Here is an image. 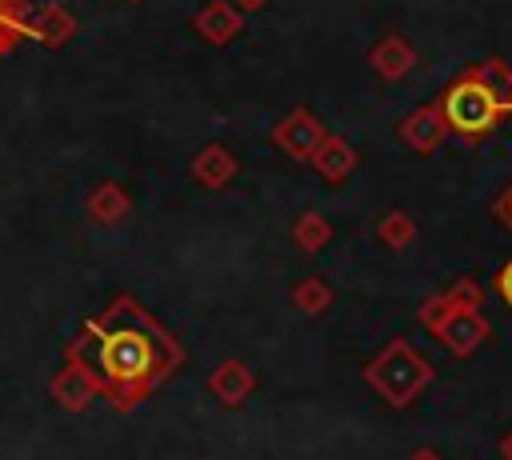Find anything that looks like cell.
Returning a JSON list of instances; mask_svg holds the SVG:
<instances>
[{"instance_id": "cell-17", "label": "cell", "mask_w": 512, "mask_h": 460, "mask_svg": "<svg viewBox=\"0 0 512 460\" xmlns=\"http://www.w3.org/2000/svg\"><path fill=\"white\" fill-rule=\"evenodd\" d=\"M332 300H336V292H332L320 276H304V280L292 288V308L304 312V316H320V312H328Z\"/></svg>"}, {"instance_id": "cell-7", "label": "cell", "mask_w": 512, "mask_h": 460, "mask_svg": "<svg viewBox=\"0 0 512 460\" xmlns=\"http://www.w3.org/2000/svg\"><path fill=\"white\" fill-rule=\"evenodd\" d=\"M208 392H212L220 404L236 408V404H244V400L256 392V372H252L244 360L228 356V360H220V364L212 368V376H208Z\"/></svg>"}, {"instance_id": "cell-12", "label": "cell", "mask_w": 512, "mask_h": 460, "mask_svg": "<svg viewBox=\"0 0 512 460\" xmlns=\"http://www.w3.org/2000/svg\"><path fill=\"white\" fill-rule=\"evenodd\" d=\"M356 160H360V156H356V148H352L344 136H332V132H328V136L316 144V152L308 156V164H312L324 180H332V184L348 180V176H352V168H356Z\"/></svg>"}, {"instance_id": "cell-4", "label": "cell", "mask_w": 512, "mask_h": 460, "mask_svg": "<svg viewBox=\"0 0 512 460\" xmlns=\"http://www.w3.org/2000/svg\"><path fill=\"white\" fill-rule=\"evenodd\" d=\"M360 376L368 380V388L388 404V408H408L432 380H436V368L432 360H424L404 336L388 340L364 368Z\"/></svg>"}, {"instance_id": "cell-14", "label": "cell", "mask_w": 512, "mask_h": 460, "mask_svg": "<svg viewBox=\"0 0 512 460\" xmlns=\"http://www.w3.org/2000/svg\"><path fill=\"white\" fill-rule=\"evenodd\" d=\"M84 212H88L96 224H120V220H128V212H132V196H128L116 180H100V184L88 192Z\"/></svg>"}, {"instance_id": "cell-23", "label": "cell", "mask_w": 512, "mask_h": 460, "mask_svg": "<svg viewBox=\"0 0 512 460\" xmlns=\"http://www.w3.org/2000/svg\"><path fill=\"white\" fill-rule=\"evenodd\" d=\"M232 4H236L240 12H256V8H264L268 0H232Z\"/></svg>"}, {"instance_id": "cell-1", "label": "cell", "mask_w": 512, "mask_h": 460, "mask_svg": "<svg viewBox=\"0 0 512 460\" xmlns=\"http://www.w3.org/2000/svg\"><path fill=\"white\" fill-rule=\"evenodd\" d=\"M64 352L92 372L100 396L116 412H132L188 360L184 344L128 292L100 316H88Z\"/></svg>"}, {"instance_id": "cell-19", "label": "cell", "mask_w": 512, "mask_h": 460, "mask_svg": "<svg viewBox=\"0 0 512 460\" xmlns=\"http://www.w3.org/2000/svg\"><path fill=\"white\" fill-rule=\"evenodd\" d=\"M496 292H500V300L512 308V260L500 264V272H496Z\"/></svg>"}, {"instance_id": "cell-6", "label": "cell", "mask_w": 512, "mask_h": 460, "mask_svg": "<svg viewBox=\"0 0 512 460\" xmlns=\"http://www.w3.org/2000/svg\"><path fill=\"white\" fill-rule=\"evenodd\" d=\"M96 396H100V388H96L92 372H88L76 356L64 352V364H60V372L52 376V400H56L64 412H84Z\"/></svg>"}, {"instance_id": "cell-18", "label": "cell", "mask_w": 512, "mask_h": 460, "mask_svg": "<svg viewBox=\"0 0 512 460\" xmlns=\"http://www.w3.org/2000/svg\"><path fill=\"white\" fill-rule=\"evenodd\" d=\"M24 0H0V56L8 48H16V40H24Z\"/></svg>"}, {"instance_id": "cell-24", "label": "cell", "mask_w": 512, "mask_h": 460, "mask_svg": "<svg viewBox=\"0 0 512 460\" xmlns=\"http://www.w3.org/2000/svg\"><path fill=\"white\" fill-rule=\"evenodd\" d=\"M504 92H512V68L504 72Z\"/></svg>"}, {"instance_id": "cell-13", "label": "cell", "mask_w": 512, "mask_h": 460, "mask_svg": "<svg viewBox=\"0 0 512 460\" xmlns=\"http://www.w3.org/2000/svg\"><path fill=\"white\" fill-rule=\"evenodd\" d=\"M236 156H232V148H224V144H204L196 156H192V164H188V172H192V180L200 184V188H224L232 176H236Z\"/></svg>"}, {"instance_id": "cell-10", "label": "cell", "mask_w": 512, "mask_h": 460, "mask_svg": "<svg viewBox=\"0 0 512 460\" xmlns=\"http://www.w3.org/2000/svg\"><path fill=\"white\" fill-rule=\"evenodd\" d=\"M24 32L28 40H40L48 48H60L72 32H76V20L68 8L60 4H48V8H24Z\"/></svg>"}, {"instance_id": "cell-5", "label": "cell", "mask_w": 512, "mask_h": 460, "mask_svg": "<svg viewBox=\"0 0 512 460\" xmlns=\"http://www.w3.org/2000/svg\"><path fill=\"white\" fill-rule=\"evenodd\" d=\"M324 136H328L324 120H320L316 112H308V108H292V112L272 128V144L284 148L292 160H308Z\"/></svg>"}, {"instance_id": "cell-9", "label": "cell", "mask_w": 512, "mask_h": 460, "mask_svg": "<svg viewBox=\"0 0 512 460\" xmlns=\"http://www.w3.org/2000/svg\"><path fill=\"white\" fill-rule=\"evenodd\" d=\"M192 28H196L200 40H208V44H228V40H236V36L244 32V12H240L232 0H212V4H204V8L196 12Z\"/></svg>"}, {"instance_id": "cell-11", "label": "cell", "mask_w": 512, "mask_h": 460, "mask_svg": "<svg viewBox=\"0 0 512 460\" xmlns=\"http://www.w3.org/2000/svg\"><path fill=\"white\" fill-rule=\"evenodd\" d=\"M368 64L376 68V76H384V80H400V76H408V72L416 68V48H412L400 32H388V36H380V40L372 44Z\"/></svg>"}, {"instance_id": "cell-22", "label": "cell", "mask_w": 512, "mask_h": 460, "mask_svg": "<svg viewBox=\"0 0 512 460\" xmlns=\"http://www.w3.org/2000/svg\"><path fill=\"white\" fill-rule=\"evenodd\" d=\"M408 460H444V456H440L436 448H416V452H412Z\"/></svg>"}, {"instance_id": "cell-16", "label": "cell", "mask_w": 512, "mask_h": 460, "mask_svg": "<svg viewBox=\"0 0 512 460\" xmlns=\"http://www.w3.org/2000/svg\"><path fill=\"white\" fill-rule=\"evenodd\" d=\"M332 240V224L320 216V212H300L296 216V224H292V244L300 248V252H320L324 244Z\"/></svg>"}, {"instance_id": "cell-8", "label": "cell", "mask_w": 512, "mask_h": 460, "mask_svg": "<svg viewBox=\"0 0 512 460\" xmlns=\"http://www.w3.org/2000/svg\"><path fill=\"white\" fill-rule=\"evenodd\" d=\"M396 136H400L412 152H436L448 132H444V120H440L436 104H420V108H412V112L396 124Z\"/></svg>"}, {"instance_id": "cell-21", "label": "cell", "mask_w": 512, "mask_h": 460, "mask_svg": "<svg viewBox=\"0 0 512 460\" xmlns=\"http://www.w3.org/2000/svg\"><path fill=\"white\" fill-rule=\"evenodd\" d=\"M496 448H500V456H504V460H512V428L500 436V444H496Z\"/></svg>"}, {"instance_id": "cell-20", "label": "cell", "mask_w": 512, "mask_h": 460, "mask_svg": "<svg viewBox=\"0 0 512 460\" xmlns=\"http://www.w3.org/2000/svg\"><path fill=\"white\" fill-rule=\"evenodd\" d=\"M492 212H496V216H500V220H504V224L512 228V184H508V188H504V192L496 196V204H492Z\"/></svg>"}, {"instance_id": "cell-2", "label": "cell", "mask_w": 512, "mask_h": 460, "mask_svg": "<svg viewBox=\"0 0 512 460\" xmlns=\"http://www.w3.org/2000/svg\"><path fill=\"white\" fill-rule=\"evenodd\" d=\"M416 324L424 332H432L452 356H472L492 332V324L484 316V288L472 276L452 280L444 292H436L432 300L420 304Z\"/></svg>"}, {"instance_id": "cell-3", "label": "cell", "mask_w": 512, "mask_h": 460, "mask_svg": "<svg viewBox=\"0 0 512 460\" xmlns=\"http://www.w3.org/2000/svg\"><path fill=\"white\" fill-rule=\"evenodd\" d=\"M436 112H440L448 136H456L464 144H480L488 132L500 128L504 116H512V96H500L496 84L480 80L476 72H464L440 92Z\"/></svg>"}, {"instance_id": "cell-15", "label": "cell", "mask_w": 512, "mask_h": 460, "mask_svg": "<svg viewBox=\"0 0 512 460\" xmlns=\"http://www.w3.org/2000/svg\"><path fill=\"white\" fill-rule=\"evenodd\" d=\"M376 240H380L384 248H392V252H404V248L416 240V220H412L404 208H392V212L380 216V224H376Z\"/></svg>"}]
</instances>
